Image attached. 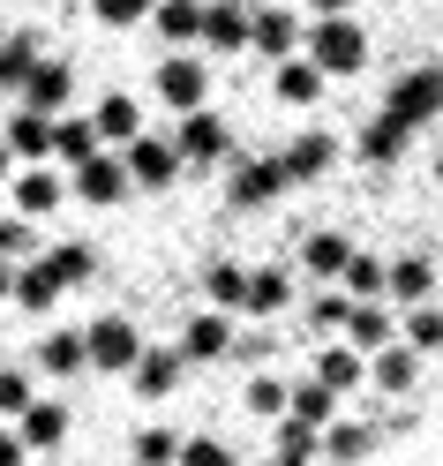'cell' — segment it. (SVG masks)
I'll return each instance as SVG.
<instances>
[{
	"mask_svg": "<svg viewBox=\"0 0 443 466\" xmlns=\"http://www.w3.org/2000/svg\"><path fill=\"white\" fill-rule=\"evenodd\" d=\"M308 61L323 76H353V68L368 61V31H361V23H346V15H323L316 31H308Z\"/></svg>",
	"mask_w": 443,
	"mask_h": 466,
	"instance_id": "obj_1",
	"label": "cell"
},
{
	"mask_svg": "<svg viewBox=\"0 0 443 466\" xmlns=\"http://www.w3.org/2000/svg\"><path fill=\"white\" fill-rule=\"evenodd\" d=\"M83 339H91V369H128V376H136V361L151 354V346H143V331L128 324V316H98V324L83 331Z\"/></svg>",
	"mask_w": 443,
	"mask_h": 466,
	"instance_id": "obj_2",
	"label": "cell"
},
{
	"mask_svg": "<svg viewBox=\"0 0 443 466\" xmlns=\"http://www.w3.org/2000/svg\"><path fill=\"white\" fill-rule=\"evenodd\" d=\"M436 106H443V68H421V76H406V83H391V98H383V113H391L398 128H421Z\"/></svg>",
	"mask_w": 443,
	"mask_h": 466,
	"instance_id": "obj_3",
	"label": "cell"
},
{
	"mask_svg": "<svg viewBox=\"0 0 443 466\" xmlns=\"http://www.w3.org/2000/svg\"><path fill=\"white\" fill-rule=\"evenodd\" d=\"M158 98L181 106V113H203V98H211V76H203L196 53H173V61L158 68Z\"/></svg>",
	"mask_w": 443,
	"mask_h": 466,
	"instance_id": "obj_4",
	"label": "cell"
},
{
	"mask_svg": "<svg viewBox=\"0 0 443 466\" xmlns=\"http://www.w3.org/2000/svg\"><path fill=\"white\" fill-rule=\"evenodd\" d=\"M68 98H76L68 61H45L31 83H23V113H45V121H68Z\"/></svg>",
	"mask_w": 443,
	"mask_h": 466,
	"instance_id": "obj_5",
	"label": "cell"
},
{
	"mask_svg": "<svg viewBox=\"0 0 443 466\" xmlns=\"http://www.w3.org/2000/svg\"><path fill=\"white\" fill-rule=\"evenodd\" d=\"M121 158H128V173H136V181H143V188H166V181H173V173H181V166H188V158H181V143H158V136H136V143H128V151H121Z\"/></svg>",
	"mask_w": 443,
	"mask_h": 466,
	"instance_id": "obj_6",
	"label": "cell"
},
{
	"mask_svg": "<svg viewBox=\"0 0 443 466\" xmlns=\"http://www.w3.org/2000/svg\"><path fill=\"white\" fill-rule=\"evenodd\" d=\"M128 181H136L128 158H106V151H98L91 166H76V196H83V203H121Z\"/></svg>",
	"mask_w": 443,
	"mask_h": 466,
	"instance_id": "obj_7",
	"label": "cell"
},
{
	"mask_svg": "<svg viewBox=\"0 0 443 466\" xmlns=\"http://www.w3.org/2000/svg\"><path fill=\"white\" fill-rule=\"evenodd\" d=\"M248 31H256V15L241 8V0H211V15H203V46L211 53H241Z\"/></svg>",
	"mask_w": 443,
	"mask_h": 466,
	"instance_id": "obj_8",
	"label": "cell"
},
{
	"mask_svg": "<svg viewBox=\"0 0 443 466\" xmlns=\"http://www.w3.org/2000/svg\"><path fill=\"white\" fill-rule=\"evenodd\" d=\"M376 444H383V421H331V429H323V459H331V466L368 459Z\"/></svg>",
	"mask_w": 443,
	"mask_h": 466,
	"instance_id": "obj_9",
	"label": "cell"
},
{
	"mask_svg": "<svg viewBox=\"0 0 443 466\" xmlns=\"http://www.w3.org/2000/svg\"><path fill=\"white\" fill-rule=\"evenodd\" d=\"M233 339H241V331L226 324V309H203L196 324H188V339H181V354L188 361H218V354H233Z\"/></svg>",
	"mask_w": 443,
	"mask_h": 466,
	"instance_id": "obj_10",
	"label": "cell"
},
{
	"mask_svg": "<svg viewBox=\"0 0 443 466\" xmlns=\"http://www.w3.org/2000/svg\"><path fill=\"white\" fill-rule=\"evenodd\" d=\"M173 143H181L188 166H211V158H226V121H218V113H188Z\"/></svg>",
	"mask_w": 443,
	"mask_h": 466,
	"instance_id": "obj_11",
	"label": "cell"
},
{
	"mask_svg": "<svg viewBox=\"0 0 443 466\" xmlns=\"http://www.w3.org/2000/svg\"><path fill=\"white\" fill-rule=\"evenodd\" d=\"M286 188V166L278 158H248L241 173H233V203H241V211H256V203H271Z\"/></svg>",
	"mask_w": 443,
	"mask_h": 466,
	"instance_id": "obj_12",
	"label": "cell"
},
{
	"mask_svg": "<svg viewBox=\"0 0 443 466\" xmlns=\"http://www.w3.org/2000/svg\"><path fill=\"white\" fill-rule=\"evenodd\" d=\"M181 369H188V354H173V346H151V354L136 361V391H143V399H173Z\"/></svg>",
	"mask_w": 443,
	"mask_h": 466,
	"instance_id": "obj_13",
	"label": "cell"
},
{
	"mask_svg": "<svg viewBox=\"0 0 443 466\" xmlns=\"http://www.w3.org/2000/svg\"><path fill=\"white\" fill-rule=\"evenodd\" d=\"M316 384L323 391H353V384H361V346H346V339L316 346Z\"/></svg>",
	"mask_w": 443,
	"mask_h": 466,
	"instance_id": "obj_14",
	"label": "cell"
},
{
	"mask_svg": "<svg viewBox=\"0 0 443 466\" xmlns=\"http://www.w3.org/2000/svg\"><path fill=\"white\" fill-rule=\"evenodd\" d=\"M61 294H68V279L53 271V256H38V264H23V271H15V301H23V309H53Z\"/></svg>",
	"mask_w": 443,
	"mask_h": 466,
	"instance_id": "obj_15",
	"label": "cell"
},
{
	"mask_svg": "<svg viewBox=\"0 0 443 466\" xmlns=\"http://www.w3.org/2000/svg\"><path fill=\"white\" fill-rule=\"evenodd\" d=\"M331 158H338V143H331V136H293L278 166H286V181H316V173L331 166Z\"/></svg>",
	"mask_w": 443,
	"mask_h": 466,
	"instance_id": "obj_16",
	"label": "cell"
},
{
	"mask_svg": "<svg viewBox=\"0 0 443 466\" xmlns=\"http://www.w3.org/2000/svg\"><path fill=\"white\" fill-rule=\"evenodd\" d=\"M203 15H211V0H158V38H173V46H188V38H203Z\"/></svg>",
	"mask_w": 443,
	"mask_h": 466,
	"instance_id": "obj_17",
	"label": "cell"
},
{
	"mask_svg": "<svg viewBox=\"0 0 443 466\" xmlns=\"http://www.w3.org/2000/svg\"><path fill=\"white\" fill-rule=\"evenodd\" d=\"M98 121H76V113H68V121H53V158H68V166H91L98 158Z\"/></svg>",
	"mask_w": 443,
	"mask_h": 466,
	"instance_id": "obj_18",
	"label": "cell"
},
{
	"mask_svg": "<svg viewBox=\"0 0 443 466\" xmlns=\"http://www.w3.org/2000/svg\"><path fill=\"white\" fill-rule=\"evenodd\" d=\"M293 38H301V23H293L286 8H256V31H248V46H256V53L286 61V53H293Z\"/></svg>",
	"mask_w": 443,
	"mask_h": 466,
	"instance_id": "obj_19",
	"label": "cell"
},
{
	"mask_svg": "<svg viewBox=\"0 0 443 466\" xmlns=\"http://www.w3.org/2000/svg\"><path fill=\"white\" fill-rule=\"evenodd\" d=\"M61 436H68V406L61 399H38L31 414H23V444H31V451H53Z\"/></svg>",
	"mask_w": 443,
	"mask_h": 466,
	"instance_id": "obj_20",
	"label": "cell"
},
{
	"mask_svg": "<svg viewBox=\"0 0 443 466\" xmlns=\"http://www.w3.org/2000/svg\"><path fill=\"white\" fill-rule=\"evenodd\" d=\"M53 203H61V181H53L45 166H23V173H15V218H23V211H31V218H45Z\"/></svg>",
	"mask_w": 443,
	"mask_h": 466,
	"instance_id": "obj_21",
	"label": "cell"
},
{
	"mask_svg": "<svg viewBox=\"0 0 443 466\" xmlns=\"http://www.w3.org/2000/svg\"><path fill=\"white\" fill-rule=\"evenodd\" d=\"M301 256H308V271H316V279H346L353 241H346V233H308V241H301Z\"/></svg>",
	"mask_w": 443,
	"mask_h": 466,
	"instance_id": "obj_22",
	"label": "cell"
},
{
	"mask_svg": "<svg viewBox=\"0 0 443 466\" xmlns=\"http://www.w3.org/2000/svg\"><path fill=\"white\" fill-rule=\"evenodd\" d=\"M38 369H53V376H76V369H91V339H83V331H53V339L38 346Z\"/></svg>",
	"mask_w": 443,
	"mask_h": 466,
	"instance_id": "obj_23",
	"label": "cell"
},
{
	"mask_svg": "<svg viewBox=\"0 0 443 466\" xmlns=\"http://www.w3.org/2000/svg\"><path fill=\"white\" fill-rule=\"evenodd\" d=\"M8 151H15V158H53V121H45V113H23V106H15V121H8Z\"/></svg>",
	"mask_w": 443,
	"mask_h": 466,
	"instance_id": "obj_24",
	"label": "cell"
},
{
	"mask_svg": "<svg viewBox=\"0 0 443 466\" xmlns=\"http://www.w3.org/2000/svg\"><path fill=\"white\" fill-rule=\"evenodd\" d=\"M91 121H98V136H113V143H136V136H143V113H136V98H121V91L98 98Z\"/></svg>",
	"mask_w": 443,
	"mask_h": 466,
	"instance_id": "obj_25",
	"label": "cell"
},
{
	"mask_svg": "<svg viewBox=\"0 0 443 466\" xmlns=\"http://www.w3.org/2000/svg\"><path fill=\"white\" fill-rule=\"evenodd\" d=\"M38 68H45L38 61V38H8V46H0V91H23Z\"/></svg>",
	"mask_w": 443,
	"mask_h": 466,
	"instance_id": "obj_26",
	"label": "cell"
},
{
	"mask_svg": "<svg viewBox=\"0 0 443 466\" xmlns=\"http://www.w3.org/2000/svg\"><path fill=\"white\" fill-rule=\"evenodd\" d=\"M346 346H368V354H383V346H391V316H383V301H361V309H353Z\"/></svg>",
	"mask_w": 443,
	"mask_h": 466,
	"instance_id": "obj_27",
	"label": "cell"
},
{
	"mask_svg": "<svg viewBox=\"0 0 443 466\" xmlns=\"http://www.w3.org/2000/svg\"><path fill=\"white\" fill-rule=\"evenodd\" d=\"M413 361H421V354H413V346H383V354L368 361L376 391H406V384H413Z\"/></svg>",
	"mask_w": 443,
	"mask_h": 466,
	"instance_id": "obj_28",
	"label": "cell"
},
{
	"mask_svg": "<svg viewBox=\"0 0 443 466\" xmlns=\"http://www.w3.org/2000/svg\"><path fill=\"white\" fill-rule=\"evenodd\" d=\"M428 286H436V271L421 264V256H398V264H391V294H398V301L428 309Z\"/></svg>",
	"mask_w": 443,
	"mask_h": 466,
	"instance_id": "obj_29",
	"label": "cell"
},
{
	"mask_svg": "<svg viewBox=\"0 0 443 466\" xmlns=\"http://www.w3.org/2000/svg\"><path fill=\"white\" fill-rule=\"evenodd\" d=\"M203 294H211V309H241L248 301V271L241 264H211L203 271Z\"/></svg>",
	"mask_w": 443,
	"mask_h": 466,
	"instance_id": "obj_30",
	"label": "cell"
},
{
	"mask_svg": "<svg viewBox=\"0 0 443 466\" xmlns=\"http://www.w3.org/2000/svg\"><path fill=\"white\" fill-rule=\"evenodd\" d=\"M278 98H286V106L323 98V68H316V61H286V68H278Z\"/></svg>",
	"mask_w": 443,
	"mask_h": 466,
	"instance_id": "obj_31",
	"label": "cell"
},
{
	"mask_svg": "<svg viewBox=\"0 0 443 466\" xmlns=\"http://www.w3.org/2000/svg\"><path fill=\"white\" fill-rule=\"evenodd\" d=\"M286 301H293V279L286 271H248V309L256 316H278Z\"/></svg>",
	"mask_w": 443,
	"mask_h": 466,
	"instance_id": "obj_32",
	"label": "cell"
},
{
	"mask_svg": "<svg viewBox=\"0 0 443 466\" xmlns=\"http://www.w3.org/2000/svg\"><path fill=\"white\" fill-rule=\"evenodd\" d=\"M346 294L353 301H383V294H391V271H383L376 256H353V264H346Z\"/></svg>",
	"mask_w": 443,
	"mask_h": 466,
	"instance_id": "obj_33",
	"label": "cell"
},
{
	"mask_svg": "<svg viewBox=\"0 0 443 466\" xmlns=\"http://www.w3.org/2000/svg\"><path fill=\"white\" fill-rule=\"evenodd\" d=\"M331 406H338V391H323L316 376H308V384H293V421H308V429H331Z\"/></svg>",
	"mask_w": 443,
	"mask_h": 466,
	"instance_id": "obj_34",
	"label": "cell"
},
{
	"mask_svg": "<svg viewBox=\"0 0 443 466\" xmlns=\"http://www.w3.org/2000/svg\"><path fill=\"white\" fill-rule=\"evenodd\" d=\"M398 143H406V128L391 121V113H376V121L361 128V158H376V166H391V158H398Z\"/></svg>",
	"mask_w": 443,
	"mask_h": 466,
	"instance_id": "obj_35",
	"label": "cell"
},
{
	"mask_svg": "<svg viewBox=\"0 0 443 466\" xmlns=\"http://www.w3.org/2000/svg\"><path fill=\"white\" fill-rule=\"evenodd\" d=\"M353 309H361L353 294H331V286H323V294L308 301V324H316V339H323V331H346V324H353Z\"/></svg>",
	"mask_w": 443,
	"mask_h": 466,
	"instance_id": "obj_36",
	"label": "cell"
},
{
	"mask_svg": "<svg viewBox=\"0 0 443 466\" xmlns=\"http://www.w3.org/2000/svg\"><path fill=\"white\" fill-rule=\"evenodd\" d=\"M173 459H181L173 429H136V466H173Z\"/></svg>",
	"mask_w": 443,
	"mask_h": 466,
	"instance_id": "obj_37",
	"label": "cell"
},
{
	"mask_svg": "<svg viewBox=\"0 0 443 466\" xmlns=\"http://www.w3.org/2000/svg\"><path fill=\"white\" fill-rule=\"evenodd\" d=\"M0 264H38V256H31V218H0Z\"/></svg>",
	"mask_w": 443,
	"mask_h": 466,
	"instance_id": "obj_38",
	"label": "cell"
},
{
	"mask_svg": "<svg viewBox=\"0 0 443 466\" xmlns=\"http://www.w3.org/2000/svg\"><path fill=\"white\" fill-rule=\"evenodd\" d=\"M31 406H38V391H31V376H23V369H0V414H31Z\"/></svg>",
	"mask_w": 443,
	"mask_h": 466,
	"instance_id": "obj_39",
	"label": "cell"
},
{
	"mask_svg": "<svg viewBox=\"0 0 443 466\" xmlns=\"http://www.w3.org/2000/svg\"><path fill=\"white\" fill-rule=\"evenodd\" d=\"M53 271H61L68 286H76V279H91V271H98V256H91V241H61V248H53Z\"/></svg>",
	"mask_w": 443,
	"mask_h": 466,
	"instance_id": "obj_40",
	"label": "cell"
},
{
	"mask_svg": "<svg viewBox=\"0 0 443 466\" xmlns=\"http://www.w3.org/2000/svg\"><path fill=\"white\" fill-rule=\"evenodd\" d=\"M248 406H256V414H278V421H286V414H293V391L278 384V376H256V384H248Z\"/></svg>",
	"mask_w": 443,
	"mask_h": 466,
	"instance_id": "obj_41",
	"label": "cell"
},
{
	"mask_svg": "<svg viewBox=\"0 0 443 466\" xmlns=\"http://www.w3.org/2000/svg\"><path fill=\"white\" fill-rule=\"evenodd\" d=\"M406 346H413V354H436V346H443V309H413Z\"/></svg>",
	"mask_w": 443,
	"mask_h": 466,
	"instance_id": "obj_42",
	"label": "cell"
},
{
	"mask_svg": "<svg viewBox=\"0 0 443 466\" xmlns=\"http://www.w3.org/2000/svg\"><path fill=\"white\" fill-rule=\"evenodd\" d=\"M91 8H98V23H113V31H121V23L158 15V0H91Z\"/></svg>",
	"mask_w": 443,
	"mask_h": 466,
	"instance_id": "obj_43",
	"label": "cell"
},
{
	"mask_svg": "<svg viewBox=\"0 0 443 466\" xmlns=\"http://www.w3.org/2000/svg\"><path fill=\"white\" fill-rule=\"evenodd\" d=\"M181 466H233V451L218 444V436H188V444H181Z\"/></svg>",
	"mask_w": 443,
	"mask_h": 466,
	"instance_id": "obj_44",
	"label": "cell"
},
{
	"mask_svg": "<svg viewBox=\"0 0 443 466\" xmlns=\"http://www.w3.org/2000/svg\"><path fill=\"white\" fill-rule=\"evenodd\" d=\"M233 361L263 369V361H271V339H263V331H241V339H233Z\"/></svg>",
	"mask_w": 443,
	"mask_h": 466,
	"instance_id": "obj_45",
	"label": "cell"
},
{
	"mask_svg": "<svg viewBox=\"0 0 443 466\" xmlns=\"http://www.w3.org/2000/svg\"><path fill=\"white\" fill-rule=\"evenodd\" d=\"M23 451H31V444H23V429H0V466H23Z\"/></svg>",
	"mask_w": 443,
	"mask_h": 466,
	"instance_id": "obj_46",
	"label": "cell"
},
{
	"mask_svg": "<svg viewBox=\"0 0 443 466\" xmlns=\"http://www.w3.org/2000/svg\"><path fill=\"white\" fill-rule=\"evenodd\" d=\"M308 8H316V23H323V15H346V0H308Z\"/></svg>",
	"mask_w": 443,
	"mask_h": 466,
	"instance_id": "obj_47",
	"label": "cell"
},
{
	"mask_svg": "<svg viewBox=\"0 0 443 466\" xmlns=\"http://www.w3.org/2000/svg\"><path fill=\"white\" fill-rule=\"evenodd\" d=\"M0 301H15V264H0Z\"/></svg>",
	"mask_w": 443,
	"mask_h": 466,
	"instance_id": "obj_48",
	"label": "cell"
},
{
	"mask_svg": "<svg viewBox=\"0 0 443 466\" xmlns=\"http://www.w3.org/2000/svg\"><path fill=\"white\" fill-rule=\"evenodd\" d=\"M8 158H15V151H8V136H0V181H8Z\"/></svg>",
	"mask_w": 443,
	"mask_h": 466,
	"instance_id": "obj_49",
	"label": "cell"
},
{
	"mask_svg": "<svg viewBox=\"0 0 443 466\" xmlns=\"http://www.w3.org/2000/svg\"><path fill=\"white\" fill-rule=\"evenodd\" d=\"M241 8H248V15H256V8H278V0H241Z\"/></svg>",
	"mask_w": 443,
	"mask_h": 466,
	"instance_id": "obj_50",
	"label": "cell"
},
{
	"mask_svg": "<svg viewBox=\"0 0 443 466\" xmlns=\"http://www.w3.org/2000/svg\"><path fill=\"white\" fill-rule=\"evenodd\" d=\"M436 181H443V151H436Z\"/></svg>",
	"mask_w": 443,
	"mask_h": 466,
	"instance_id": "obj_51",
	"label": "cell"
},
{
	"mask_svg": "<svg viewBox=\"0 0 443 466\" xmlns=\"http://www.w3.org/2000/svg\"><path fill=\"white\" fill-rule=\"evenodd\" d=\"M0 46H8V31H0Z\"/></svg>",
	"mask_w": 443,
	"mask_h": 466,
	"instance_id": "obj_52",
	"label": "cell"
},
{
	"mask_svg": "<svg viewBox=\"0 0 443 466\" xmlns=\"http://www.w3.org/2000/svg\"><path fill=\"white\" fill-rule=\"evenodd\" d=\"M323 466H331V459H323Z\"/></svg>",
	"mask_w": 443,
	"mask_h": 466,
	"instance_id": "obj_53",
	"label": "cell"
}]
</instances>
